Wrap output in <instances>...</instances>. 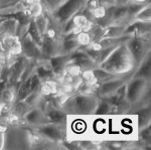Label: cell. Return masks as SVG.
<instances>
[{"instance_id": "8", "label": "cell", "mask_w": 151, "mask_h": 150, "mask_svg": "<svg viewBox=\"0 0 151 150\" xmlns=\"http://www.w3.org/2000/svg\"><path fill=\"white\" fill-rule=\"evenodd\" d=\"M19 40H20L21 54L25 57H27L28 60H32V62H45V60H48L47 57L43 55L40 45L36 43L27 32L21 35L19 37Z\"/></svg>"}, {"instance_id": "1", "label": "cell", "mask_w": 151, "mask_h": 150, "mask_svg": "<svg viewBox=\"0 0 151 150\" xmlns=\"http://www.w3.org/2000/svg\"><path fill=\"white\" fill-rule=\"evenodd\" d=\"M125 42L117 45L98 67L115 77H132L136 66Z\"/></svg>"}, {"instance_id": "15", "label": "cell", "mask_w": 151, "mask_h": 150, "mask_svg": "<svg viewBox=\"0 0 151 150\" xmlns=\"http://www.w3.org/2000/svg\"><path fill=\"white\" fill-rule=\"evenodd\" d=\"M132 21H140V22H151V5L147 3L140 7L134 13Z\"/></svg>"}, {"instance_id": "11", "label": "cell", "mask_w": 151, "mask_h": 150, "mask_svg": "<svg viewBox=\"0 0 151 150\" xmlns=\"http://www.w3.org/2000/svg\"><path fill=\"white\" fill-rule=\"evenodd\" d=\"M151 22H140L132 21L126 26L124 34L130 37H144L150 36Z\"/></svg>"}, {"instance_id": "6", "label": "cell", "mask_w": 151, "mask_h": 150, "mask_svg": "<svg viewBox=\"0 0 151 150\" xmlns=\"http://www.w3.org/2000/svg\"><path fill=\"white\" fill-rule=\"evenodd\" d=\"M126 45L137 67L147 55H150V36L130 37L126 40Z\"/></svg>"}, {"instance_id": "22", "label": "cell", "mask_w": 151, "mask_h": 150, "mask_svg": "<svg viewBox=\"0 0 151 150\" xmlns=\"http://www.w3.org/2000/svg\"><path fill=\"white\" fill-rule=\"evenodd\" d=\"M5 132H6V126H3L0 124V150L4 149L5 145Z\"/></svg>"}, {"instance_id": "26", "label": "cell", "mask_w": 151, "mask_h": 150, "mask_svg": "<svg viewBox=\"0 0 151 150\" xmlns=\"http://www.w3.org/2000/svg\"><path fill=\"white\" fill-rule=\"evenodd\" d=\"M2 113H3V109H2V107L0 106V117L2 116Z\"/></svg>"}, {"instance_id": "4", "label": "cell", "mask_w": 151, "mask_h": 150, "mask_svg": "<svg viewBox=\"0 0 151 150\" xmlns=\"http://www.w3.org/2000/svg\"><path fill=\"white\" fill-rule=\"evenodd\" d=\"M90 0H67L58 10L47 14L52 24L63 30L65 24L69 23L76 14L84 11Z\"/></svg>"}, {"instance_id": "3", "label": "cell", "mask_w": 151, "mask_h": 150, "mask_svg": "<svg viewBox=\"0 0 151 150\" xmlns=\"http://www.w3.org/2000/svg\"><path fill=\"white\" fill-rule=\"evenodd\" d=\"M124 96L133 109L150 104V80L131 77L124 88Z\"/></svg>"}, {"instance_id": "9", "label": "cell", "mask_w": 151, "mask_h": 150, "mask_svg": "<svg viewBox=\"0 0 151 150\" xmlns=\"http://www.w3.org/2000/svg\"><path fill=\"white\" fill-rule=\"evenodd\" d=\"M67 126L68 125H60L50 122L31 130L55 143H63L67 136Z\"/></svg>"}, {"instance_id": "17", "label": "cell", "mask_w": 151, "mask_h": 150, "mask_svg": "<svg viewBox=\"0 0 151 150\" xmlns=\"http://www.w3.org/2000/svg\"><path fill=\"white\" fill-rule=\"evenodd\" d=\"M33 22H35V26L37 27L38 31L40 32L41 35H45V33L47 32L48 26H50V17L45 12L40 14V15L35 16L32 18Z\"/></svg>"}, {"instance_id": "16", "label": "cell", "mask_w": 151, "mask_h": 150, "mask_svg": "<svg viewBox=\"0 0 151 150\" xmlns=\"http://www.w3.org/2000/svg\"><path fill=\"white\" fill-rule=\"evenodd\" d=\"M113 114V104L108 99L100 98L99 103L96 107L94 115L96 116H107Z\"/></svg>"}, {"instance_id": "21", "label": "cell", "mask_w": 151, "mask_h": 150, "mask_svg": "<svg viewBox=\"0 0 151 150\" xmlns=\"http://www.w3.org/2000/svg\"><path fill=\"white\" fill-rule=\"evenodd\" d=\"M87 128V124L85 123V121L83 119H80V118H78V119H76L73 121L72 123V130L74 133H78V134H80V133H83L86 130Z\"/></svg>"}, {"instance_id": "12", "label": "cell", "mask_w": 151, "mask_h": 150, "mask_svg": "<svg viewBox=\"0 0 151 150\" xmlns=\"http://www.w3.org/2000/svg\"><path fill=\"white\" fill-rule=\"evenodd\" d=\"M136 128L140 130L148 125H151V111H150V104L149 105L143 106L141 108L136 109Z\"/></svg>"}, {"instance_id": "25", "label": "cell", "mask_w": 151, "mask_h": 150, "mask_svg": "<svg viewBox=\"0 0 151 150\" xmlns=\"http://www.w3.org/2000/svg\"><path fill=\"white\" fill-rule=\"evenodd\" d=\"M130 0H116V6H126Z\"/></svg>"}, {"instance_id": "27", "label": "cell", "mask_w": 151, "mask_h": 150, "mask_svg": "<svg viewBox=\"0 0 151 150\" xmlns=\"http://www.w3.org/2000/svg\"><path fill=\"white\" fill-rule=\"evenodd\" d=\"M0 5H1V0H0Z\"/></svg>"}, {"instance_id": "18", "label": "cell", "mask_w": 151, "mask_h": 150, "mask_svg": "<svg viewBox=\"0 0 151 150\" xmlns=\"http://www.w3.org/2000/svg\"><path fill=\"white\" fill-rule=\"evenodd\" d=\"M67 0H40L43 10L47 14H52L58 10Z\"/></svg>"}, {"instance_id": "23", "label": "cell", "mask_w": 151, "mask_h": 150, "mask_svg": "<svg viewBox=\"0 0 151 150\" xmlns=\"http://www.w3.org/2000/svg\"><path fill=\"white\" fill-rule=\"evenodd\" d=\"M98 3L105 8H110V7L116 6V0H97Z\"/></svg>"}, {"instance_id": "7", "label": "cell", "mask_w": 151, "mask_h": 150, "mask_svg": "<svg viewBox=\"0 0 151 150\" xmlns=\"http://www.w3.org/2000/svg\"><path fill=\"white\" fill-rule=\"evenodd\" d=\"M130 78V76L114 77L102 83L96 84L93 91L99 96V98H110L120 91Z\"/></svg>"}, {"instance_id": "10", "label": "cell", "mask_w": 151, "mask_h": 150, "mask_svg": "<svg viewBox=\"0 0 151 150\" xmlns=\"http://www.w3.org/2000/svg\"><path fill=\"white\" fill-rule=\"evenodd\" d=\"M21 120L24 123V125H26L30 129H33V128L40 127L41 125L50 123V120L47 118L45 110L36 107V106L29 108L27 112L21 118Z\"/></svg>"}, {"instance_id": "24", "label": "cell", "mask_w": 151, "mask_h": 150, "mask_svg": "<svg viewBox=\"0 0 151 150\" xmlns=\"http://www.w3.org/2000/svg\"><path fill=\"white\" fill-rule=\"evenodd\" d=\"M147 3H150V0H130L129 1V4H131V5H145V4ZM128 4V5H129Z\"/></svg>"}, {"instance_id": "14", "label": "cell", "mask_w": 151, "mask_h": 150, "mask_svg": "<svg viewBox=\"0 0 151 150\" xmlns=\"http://www.w3.org/2000/svg\"><path fill=\"white\" fill-rule=\"evenodd\" d=\"M151 76V60L150 55L145 57V60L135 69L132 77H140L147 80H150Z\"/></svg>"}, {"instance_id": "5", "label": "cell", "mask_w": 151, "mask_h": 150, "mask_svg": "<svg viewBox=\"0 0 151 150\" xmlns=\"http://www.w3.org/2000/svg\"><path fill=\"white\" fill-rule=\"evenodd\" d=\"M32 130L23 125L6 127L4 149H31Z\"/></svg>"}, {"instance_id": "20", "label": "cell", "mask_w": 151, "mask_h": 150, "mask_svg": "<svg viewBox=\"0 0 151 150\" xmlns=\"http://www.w3.org/2000/svg\"><path fill=\"white\" fill-rule=\"evenodd\" d=\"M138 138H139V142L142 144H150L151 141V125H148L142 129L138 130Z\"/></svg>"}, {"instance_id": "19", "label": "cell", "mask_w": 151, "mask_h": 150, "mask_svg": "<svg viewBox=\"0 0 151 150\" xmlns=\"http://www.w3.org/2000/svg\"><path fill=\"white\" fill-rule=\"evenodd\" d=\"M26 32L28 33L29 35L31 36V38H32L33 40L38 43V44H41V42H42V35L40 34V32L38 31L37 27L35 26V22H33L32 18H31L30 22H29L28 26H27V30H26Z\"/></svg>"}, {"instance_id": "2", "label": "cell", "mask_w": 151, "mask_h": 150, "mask_svg": "<svg viewBox=\"0 0 151 150\" xmlns=\"http://www.w3.org/2000/svg\"><path fill=\"white\" fill-rule=\"evenodd\" d=\"M99 100V96L94 91L82 92L68 97L62 103L60 109L69 116H91L94 115Z\"/></svg>"}, {"instance_id": "13", "label": "cell", "mask_w": 151, "mask_h": 150, "mask_svg": "<svg viewBox=\"0 0 151 150\" xmlns=\"http://www.w3.org/2000/svg\"><path fill=\"white\" fill-rule=\"evenodd\" d=\"M45 112H47L50 122L55 123V124H60V125H68V123H69L70 116L63 109L50 108L47 111H45Z\"/></svg>"}]
</instances>
